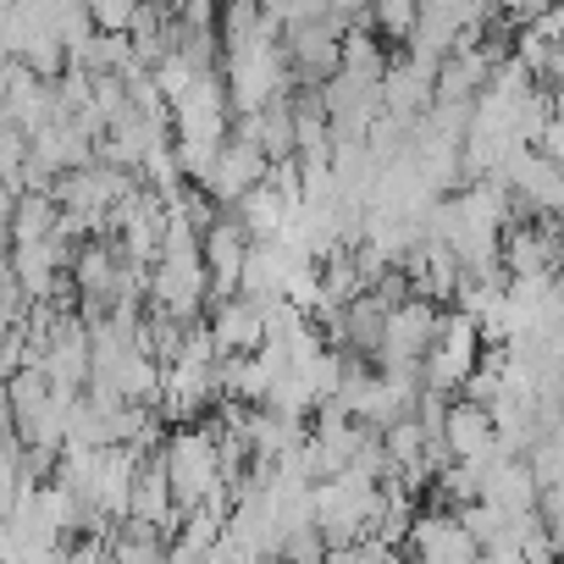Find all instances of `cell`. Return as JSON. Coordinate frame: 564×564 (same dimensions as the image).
<instances>
[{"label":"cell","instance_id":"cell-7","mask_svg":"<svg viewBox=\"0 0 564 564\" xmlns=\"http://www.w3.org/2000/svg\"><path fill=\"white\" fill-rule=\"evenodd\" d=\"M404 553H415L426 564H470L481 553V542L470 536V525L454 509H426V514H415Z\"/></svg>","mask_w":564,"mask_h":564},{"label":"cell","instance_id":"cell-9","mask_svg":"<svg viewBox=\"0 0 564 564\" xmlns=\"http://www.w3.org/2000/svg\"><path fill=\"white\" fill-rule=\"evenodd\" d=\"M437 62H426V56H393V67H388V84H382V111H393V117H404L410 128L437 106Z\"/></svg>","mask_w":564,"mask_h":564},{"label":"cell","instance_id":"cell-2","mask_svg":"<svg viewBox=\"0 0 564 564\" xmlns=\"http://www.w3.org/2000/svg\"><path fill=\"white\" fill-rule=\"evenodd\" d=\"M487 355V338H481V322L470 311H443V327H437V344L426 349V388H443V393H459L476 366Z\"/></svg>","mask_w":564,"mask_h":564},{"label":"cell","instance_id":"cell-15","mask_svg":"<svg viewBox=\"0 0 564 564\" xmlns=\"http://www.w3.org/2000/svg\"><path fill=\"white\" fill-rule=\"evenodd\" d=\"M232 210H238V221L249 227V238H276V232H282V221H289V210H294V199L265 177V183H254L249 194H238V199H232Z\"/></svg>","mask_w":564,"mask_h":564},{"label":"cell","instance_id":"cell-13","mask_svg":"<svg viewBox=\"0 0 564 564\" xmlns=\"http://www.w3.org/2000/svg\"><path fill=\"white\" fill-rule=\"evenodd\" d=\"M443 437H448L454 459H487V454L498 448V421H492L487 404H476V399H454V404H448V426H443Z\"/></svg>","mask_w":564,"mask_h":564},{"label":"cell","instance_id":"cell-5","mask_svg":"<svg viewBox=\"0 0 564 564\" xmlns=\"http://www.w3.org/2000/svg\"><path fill=\"white\" fill-rule=\"evenodd\" d=\"M503 183L514 188V210L520 216H547V221H564V166L547 155V150H520L509 166H503Z\"/></svg>","mask_w":564,"mask_h":564},{"label":"cell","instance_id":"cell-21","mask_svg":"<svg viewBox=\"0 0 564 564\" xmlns=\"http://www.w3.org/2000/svg\"><path fill=\"white\" fill-rule=\"evenodd\" d=\"M150 7V0H89V12H95V23L100 29H117V34H128L133 29V18Z\"/></svg>","mask_w":564,"mask_h":564},{"label":"cell","instance_id":"cell-14","mask_svg":"<svg viewBox=\"0 0 564 564\" xmlns=\"http://www.w3.org/2000/svg\"><path fill=\"white\" fill-rule=\"evenodd\" d=\"M139 465H144L139 448H128V443H111V448H106V459H100V481H95V503H100L111 520H122V514L133 509Z\"/></svg>","mask_w":564,"mask_h":564},{"label":"cell","instance_id":"cell-6","mask_svg":"<svg viewBox=\"0 0 564 564\" xmlns=\"http://www.w3.org/2000/svg\"><path fill=\"white\" fill-rule=\"evenodd\" d=\"M437 327H443V300L432 294H410L388 311V333H382V349L377 360L393 366V360H426V349L437 344Z\"/></svg>","mask_w":564,"mask_h":564},{"label":"cell","instance_id":"cell-10","mask_svg":"<svg viewBox=\"0 0 564 564\" xmlns=\"http://www.w3.org/2000/svg\"><path fill=\"white\" fill-rule=\"evenodd\" d=\"M210 333H216L221 355H254L265 344V300H254L243 289L210 300Z\"/></svg>","mask_w":564,"mask_h":564},{"label":"cell","instance_id":"cell-20","mask_svg":"<svg viewBox=\"0 0 564 564\" xmlns=\"http://www.w3.org/2000/svg\"><path fill=\"white\" fill-rule=\"evenodd\" d=\"M199 73H205V67H199L194 56H183V51H166V56L155 62V84H161V95H166L172 106L194 89V78H199Z\"/></svg>","mask_w":564,"mask_h":564},{"label":"cell","instance_id":"cell-8","mask_svg":"<svg viewBox=\"0 0 564 564\" xmlns=\"http://www.w3.org/2000/svg\"><path fill=\"white\" fill-rule=\"evenodd\" d=\"M249 227L238 221V210L227 205L210 227H205V265H210V300L238 294L243 289V260H249Z\"/></svg>","mask_w":564,"mask_h":564},{"label":"cell","instance_id":"cell-12","mask_svg":"<svg viewBox=\"0 0 564 564\" xmlns=\"http://www.w3.org/2000/svg\"><path fill=\"white\" fill-rule=\"evenodd\" d=\"M305 254L294 249V243H282V238H254L249 243V260H243V294H254V300H276V294H289V276H294V265H300Z\"/></svg>","mask_w":564,"mask_h":564},{"label":"cell","instance_id":"cell-4","mask_svg":"<svg viewBox=\"0 0 564 564\" xmlns=\"http://www.w3.org/2000/svg\"><path fill=\"white\" fill-rule=\"evenodd\" d=\"M355 29V18L344 12H322V18H305V23H289V56H294V73L300 84H327L338 67H344V34Z\"/></svg>","mask_w":564,"mask_h":564},{"label":"cell","instance_id":"cell-23","mask_svg":"<svg viewBox=\"0 0 564 564\" xmlns=\"http://www.w3.org/2000/svg\"><path fill=\"white\" fill-rule=\"evenodd\" d=\"M542 84H547V89H553V95L564 100V40L553 45V62H547V73H542Z\"/></svg>","mask_w":564,"mask_h":564},{"label":"cell","instance_id":"cell-19","mask_svg":"<svg viewBox=\"0 0 564 564\" xmlns=\"http://www.w3.org/2000/svg\"><path fill=\"white\" fill-rule=\"evenodd\" d=\"M366 23H371L382 40L410 45V34H415V23H421V0H371V7H366Z\"/></svg>","mask_w":564,"mask_h":564},{"label":"cell","instance_id":"cell-1","mask_svg":"<svg viewBox=\"0 0 564 564\" xmlns=\"http://www.w3.org/2000/svg\"><path fill=\"white\" fill-rule=\"evenodd\" d=\"M161 454H166V470H172V487H177L183 509L205 503L227 481V470H221V432H210V426L183 421L177 432H166Z\"/></svg>","mask_w":564,"mask_h":564},{"label":"cell","instance_id":"cell-11","mask_svg":"<svg viewBox=\"0 0 564 564\" xmlns=\"http://www.w3.org/2000/svg\"><path fill=\"white\" fill-rule=\"evenodd\" d=\"M271 177V155H265V144H254L249 133H232L227 144H221V166H216V177H210V199L216 205H232L238 194H249L254 183H265Z\"/></svg>","mask_w":564,"mask_h":564},{"label":"cell","instance_id":"cell-22","mask_svg":"<svg viewBox=\"0 0 564 564\" xmlns=\"http://www.w3.org/2000/svg\"><path fill=\"white\" fill-rule=\"evenodd\" d=\"M542 150H547V155H553V161L564 166V100H558V111H553V122L542 128Z\"/></svg>","mask_w":564,"mask_h":564},{"label":"cell","instance_id":"cell-3","mask_svg":"<svg viewBox=\"0 0 564 564\" xmlns=\"http://www.w3.org/2000/svg\"><path fill=\"white\" fill-rule=\"evenodd\" d=\"M210 305V265L205 254H161L150 271V311H166L177 322H199Z\"/></svg>","mask_w":564,"mask_h":564},{"label":"cell","instance_id":"cell-24","mask_svg":"<svg viewBox=\"0 0 564 564\" xmlns=\"http://www.w3.org/2000/svg\"><path fill=\"white\" fill-rule=\"evenodd\" d=\"M366 7H371V0H333V12H344V18H355V23L366 18Z\"/></svg>","mask_w":564,"mask_h":564},{"label":"cell","instance_id":"cell-17","mask_svg":"<svg viewBox=\"0 0 564 564\" xmlns=\"http://www.w3.org/2000/svg\"><path fill=\"white\" fill-rule=\"evenodd\" d=\"M62 227V199L56 188H29L12 199V243H29V238H51Z\"/></svg>","mask_w":564,"mask_h":564},{"label":"cell","instance_id":"cell-18","mask_svg":"<svg viewBox=\"0 0 564 564\" xmlns=\"http://www.w3.org/2000/svg\"><path fill=\"white\" fill-rule=\"evenodd\" d=\"M388 67H393V56L377 45V34H366L360 23L344 34V73H355V78H371V84H388Z\"/></svg>","mask_w":564,"mask_h":564},{"label":"cell","instance_id":"cell-16","mask_svg":"<svg viewBox=\"0 0 564 564\" xmlns=\"http://www.w3.org/2000/svg\"><path fill=\"white\" fill-rule=\"evenodd\" d=\"M221 531H227V509H216V503H194V509H183V525H177V536H172V558H177V564H188V558H210L216 542H221Z\"/></svg>","mask_w":564,"mask_h":564}]
</instances>
